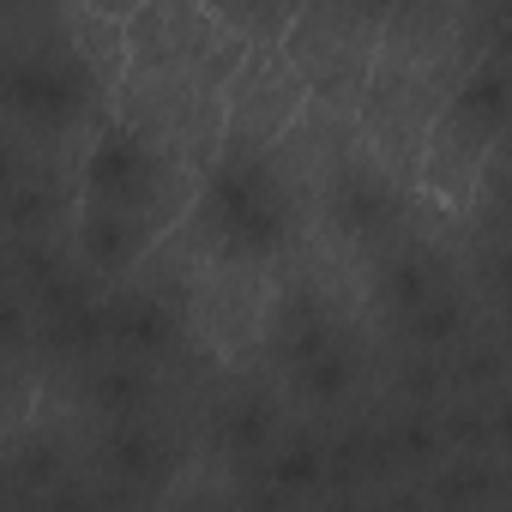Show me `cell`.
Instances as JSON below:
<instances>
[{
	"instance_id": "6da1fadb",
	"label": "cell",
	"mask_w": 512,
	"mask_h": 512,
	"mask_svg": "<svg viewBox=\"0 0 512 512\" xmlns=\"http://www.w3.org/2000/svg\"><path fill=\"white\" fill-rule=\"evenodd\" d=\"M187 223L199 229L211 260H223V266H266L272 272L290 253L296 223H302L296 181L272 157V145L223 133L217 151L193 175Z\"/></svg>"
},
{
	"instance_id": "7a4b0ae2",
	"label": "cell",
	"mask_w": 512,
	"mask_h": 512,
	"mask_svg": "<svg viewBox=\"0 0 512 512\" xmlns=\"http://www.w3.org/2000/svg\"><path fill=\"white\" fill-rule=\"evenodd\" d=\"M181 157L169 145H157L145 127L133 121H103L79 157V193L73 199H103V205H133V211H157V217H187L193 181L175 187Z\"/></svg>"
},
{
	"instance_id": "3957f363",
	"label": "cell",
	"mask_w": 512,
	"mask_h": 512,
	"mask_svg": "<svg viewBox=\"0 0 512 512\" xmlns=\"http://www.w3.org/2000/svg\"><path fill=\"white\" fill-rule=\"evenodd\" d=\"M97 73L79 49H0V115L37 139H61L97 109Z\"/></svg>"
},
{
	"instance_id": "277c9868",
	"label": "cell",
	"mask_w": 512,
	"mask_h": 512,
	"mask_svg": "<svg viewBox=\"0 0 512 512\" xmlns=\"http://www.w3.org/2000/svg\"><path fill=\"white\" fill-rule=\"evenodd\" d=\"M308 79L284 55V43H247L241 67L223 85V133L253 139V145H278L302 115H308Z\"/></svg>"
},
{
	"instance_id": "5b68a950",
	"label": "cell",
	"mask_w": 512,
	"mask_h": 512,
	"mask_svg": "<svg viewBox=\"0 0 512 512\" xmlns=\"http://www.w3.org/2000/svg\"><path fill=\"white\" fill-rule=\"evenodd\" d=\"M320 211L350 247H386L404 223V187L380 157H338L326 163Z\"/></svg>"
},
{
	"instance_id": "8992f818",
	"label": "cell",
	"mask_w": 512,
	"mask_h": 512,
	"mask_svg": "<svg viewBox=\"0 0 512 512\" xmlns=\"http://www.w3.org/2000/svg\"><path fill=\"white\" fill-rule=\"evenodd\" d=\"M169 235V217L133 211V205H103V199H73V253L97 278H133L157 241Z\"/></svg>"
},
{
	"instance_id": "52a82bcc",
	"label": "cell",
	"mask_w": 512,
	"mask_h": 512,
	"mask_svg": "<svg viewBox=\"0 0 512 512\" xmlns=\"http://www.w3.org/2000/svg\"><path fill=\"white\" fill-rule=\"evenodd\" d=\"M175 308L157 296V290H139L127 284L121 296L103 302V344L115 356H133V362H157L169 344H175Z\"/></svg>"
},
{
	"instance_id": "ba28073f",
	"label": "cell",
	"mask_w": 512,
	"mask_h": 512,
	"mask_svg": "<svg viewBox=\"0 0 512 512\" xmlns=\"http://www.w3.org/2000/svg\"><path fill=\"white\" fill-rule=\"evenodd\" d=\"M151 368L133 362V356H115V362H91V380H85V398L97 416H151Z\"/></svg>"
},
{
	"instance_id": "9c48e42d",
	"label": "cell",
	"mask_w": 512,
	"mask_h": 512,
	"mask_svg": "<svg viewBox=\"0 0 512 512\" xmlns=\"http://www.w3.org/2000/svg\"><path fill=\"white\" fill-rule=\"evenodd\" d=\"M103 464H109L121 482H151V476H163L169 446H163V434H157L145 416H115L109 434H103Z\"/></svg>"
},
{
	"instance_id": "30bf717a",
	"label": "cell",
	"mask_w": 512,
	"mask_h": 512,
	"mask_svg": "<svg viewBox=\"0 0 512 512\" xmlns=\"http://www.w3.org/2000/svg\"><path fill=\"white\" fill-rule=\"evenodd\" d=\"M217 434H223V446H229L235 458H266V446L278 440V416H272L266 398H253V392H247V398L223 404Z\"/></svg>"
},
{
	"instance_id": "8fae6325",
	"label": "cell",
	"mask_w": 512,
	"mask_h": 512,
	"mask_svg": "<svg viewBox=\"0 0 512 512\" xmlns=\"http://www.w3.org/2000/svg\"><path fill=\"white\" fill-rule=\"evenodd\" d=\"M266 458H272V476H278L284 488H308V482H320V470H326V446L308 440V434H296V440H272Z\"/></svg>"
},
{
	"instance_id": "7c38bea8",
	"label": "cell",
	"mask_w": 512,
	"mask_h": 512,
	"mask_svg": "<svg viewBox=\"0 0 512 512\" xmlns=\"http://www.w3.org/2000/svg\"><path fill=\"white\" fill-rule=\"evenodd\" d=\"M25 338H31V308H25L7 284H0V356H13Z\"/></svg>"
},
{
	"instance_id": "4fadbf2b",
	"label": "cell",
	"mask_w": 512,
	"mask_h": 512,
	"mask_svg": "<svg viewBox=\"0 0 512 512\" xmlns=\"http://www.w3.org/2000/svg\"><path fill=\"white\" fill-rule=\"evenodd\" d=\"M13 181H19V157L7 151V139H0V193H7Z\"/></svg>"
}]
</instances>
